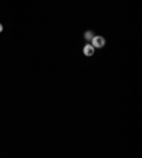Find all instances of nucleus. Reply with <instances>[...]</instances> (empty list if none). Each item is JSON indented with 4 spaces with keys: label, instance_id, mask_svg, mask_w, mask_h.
Here are the masks:
<instances>
[{
    "label": "nucleus",
    "instance_id": "nucleus-3",
    "mask_svg": "<svg viewBox=\"0 0 142 158\" xmlns=\"http://www.w3.org/2000/svg\"><path fill=\"white\" fill-rule=\"evenodd\" d=\"M84 37H85V40L91 41V39H92V37H94V33H92V31H85V34H84Z\"/></svg>",
    "mask_w": 142,
    "mask_h": 158
},
{
    "label": "nucleus",
    "instance_id": "nucleus-4",
    "mask_svg": "<svg viewBox=\"0 0 142 158\" xmlns=\"http://www.w3.org/2000/svg\"><path fill=\"white\" fill-rule=\"evenodd\" d=\"M2 31H3V24L0 23V33H2Z\"/></svg>",
    "mask_w": 142,
    "mask_h": 158
},
{
    "label": "nucleus",
    "instance_id": "nucleus-2",
    "mask_svg": "<svg viewBox=\"0 0 142 158\" xmlns=\"http://www.w3.org/2000/svg\"><path fill=\"white\" fill-rule=\"evenodd\" d=\"M83 53H84V56H85V57H92V56H94V53H95V48L92 47L91 43H87L85 46H84V48H83Z\"/></svg>",
    "mask_w": 142,
    "mask_h": 158
},
{
    "label": "nucleus",
    "instance_id": "nucleus-1",
    "mask_svg": "<svg viewBox=\"0 0 142 158\" xmlns=\"http://www.w3.org/2000/svg\"><path fill=\"white\" fill-rule=\"evenodd\" d=\"M91 44L94 48H102L105 46V39L102 36H99V34H97V36H94L91 39Z\"/></svg>",
    "mask_w": 142,
    "mask_h": 158
}]
</instances>
